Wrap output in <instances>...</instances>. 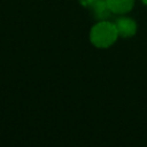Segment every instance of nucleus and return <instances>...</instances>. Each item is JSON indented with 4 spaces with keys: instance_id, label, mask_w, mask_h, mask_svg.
I'll list each match as a JSON object with an SVG mask.
<instances>
[{
    "instance_id": "nucleus-4",
    "label": "nucleus",
    "mask_w": 147,
    "mask_h": 147,
    "mask_svg": "<svg viewBox=\"0 0 147 147\" xmlns=\"http://www.w3.org/2000/svg\"><path fill=\"white\" fill-rule=\"evenodd\" d=\"M108 7L114 14L129 13L134 5V0H107Z\"/></svg>"
},
{
    "instance_id": "nucleus-2",
    "label": "nucleus",
    "mask_w": 147,
    "mask_h": 147,
    "mask_svg": "<svg viewBox=\"0 0 147 147\" xmlns=\"http://www.w3.org/2000/svg\"><path fill=\"white\" fill-rule=\"evenodd\" d=\"M79 1L84 7L91 9L94 17L101 21H105L106 18H108L111 14L108 7L107 0H79Z\"/></svg>"
},
{
    "instance_id": "nucleus-3",
    "label": "nucleus",
    "mask_w": 147,
    "mask_h": 147,
    "mask_svg": "<svg viewBox=\"0 0 147 147\" xmlns=\"http://www.w3.org/2000/svg\"><path fill=\"white\" fill-rule=\"evenodd\" d=\"M115 25L117 29L118 37L129 38V37L134 36L137 32V24H136L134 20H132L130 17H119L115 22Z\"/></svg>"
},
{
    "instance_id": "nucleus-1",
    "label": "nucleus",
    "mask_w": 147,
    "mask_h": 147,
    "mask_svg": "<svg viewBox=\"0 0 147 147\" xmlns=\"http://www.w3.org/2000/svg\"><path fill=\"white\" fill-rule=\"evenodd\" d=\"M118 37L117 29L115 23L108 22V21H100L93 28L90 32V39L91 42L99 48H107L111 46Z\"/></svg>"
},
{
    "instance_id": "nucleus-5",
    "label": "nucleus",
    "mask_w": 147,
    "mask_h": 147,
    "mask_svg": "<svg viewBox=\"0 0 147 147\" xmlns=\"http://www.w3.org/2000/svg\"><path fill=\"white\" fill-rule=\"evenodd\" d=\"M141 1H142V2H144L146 6H147V0H141Z\"/></svg>"
}]
</instances>
